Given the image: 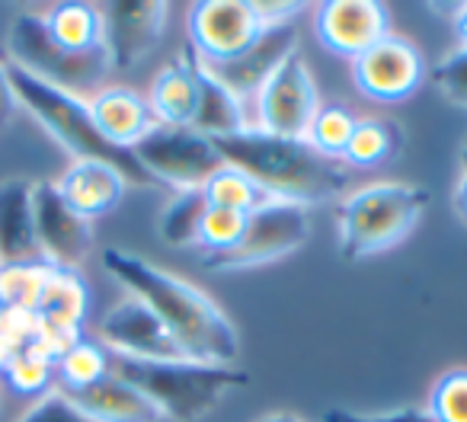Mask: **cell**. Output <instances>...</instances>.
I'll return each mask as SVG.
<instances>
[{
  "label": "cell",
  "instance_id": "1",
  "mask_svg": "<svg viewBox=\"0 0 467 422\" xmlns=\"http://www.w3.org/2000/svg\"><path fill=\"white\" fill-rule=\"evenodd\" d=\"M103 269L161 320L182 358L212 365L241 362V333L234 320L192 282L119 247L103 250Z\"/></svg>",
  "mask_w": 467,
  "mask_h": 422
},
{
  "label": "cell",
  "instance_id": "2",
  "mask_svg": "<svg viewBox=\"0 0 467 422\" xmlns=\"http://www.w3.org/2000/svg\"><path fill=\"white\" fill-rule=\"evenodd\" d=\"M214 144L224 163L260 182L269 199L307 208L339 199L349 189V170L320 154L307 138H279L263 129H244L227 138H214Z\"/></svg>",
  "mask_w": 467,
  "mask_h": 422
},
{
  "label": "cell",
  "instance_id": "3",
  "mask_svg": "<svg viewBox=\"0 0 467 422\" xmlns=\"http://www.w3.org/2000/svg\"><path fill=\"white\" fill-rule=\"evenodd\" d=\"M112 371L138 387L163 419L199 422L231 390L250 384L241 365H212L192 358H167V362H138V358L112 355Z\"/></svg>",
  "mask_w": 467,
  "mask_h": 422
},
{
  "label": "cell",
  "instance_id": "4",
  "mask_svg": "<svg viewBox=\"0 0 467 422\" xmlns=\"http://www.w3.org/2000/svg\"><path fill=\"white\" fill-rule=\"evenodd\" d=\"M7 80L10 90L16 97V106L26 109L74 160H103L119 167L129 182H138V186H154L148 173L141 170V163L135 160L131 150H119L106 141L97 131L90 118V106H87L84 97L71 90H61V87H52L46 80L33 77V74L20 71V67L7 65Z\"/></svg>",
  "mask_w": 467,
  "mask_h": 422
},
{
  "label": "cell",
  "instance_id": "5",
  "mask_svg": "<svg viewBox=\"0 0 467 422\" xmlns=\"http://www.w3.org/2000/svg\"><path fill=\"white\" fill-rule=\"evenodd\" d=\"M429 192L410 182H368L343 199L337 218L339 253L349 262L397 247L420 224Z\"/></svg>",
  "mask_w": 467,
  "mask_h": 422
},
{
  "label": "cell",
  "instance_id": "6",
  "mask_svg": "<svg viewBox=\"0 0 467 422\" xmlns=\"http://www.w3.org/2000/svg\"><path fill=\"white\" fill-rule=\"evenodd\" d=\"M7 65L20 67V71L33 74V77L46 80L61 90H71L80 97V90L103 84V77L112 71L106 48L90 55H74L65 52L58 42L48 36L42 14H20L10 23L7 33Z\"/></svg>",
  "mask_w": 467,
  "mask_h": 422
},
{
  "label": "cell",
  "instance_id": "7",
  "mask_svg": "<svg viewBox=\"0 0 467 422\" xmlns=\"http://www.w3.org/2000/svg\"><path fill=\"white\" fill-rule=\"evenodd\" d=\"M307 237H311L307 208L295 205V201L269 199L266 205H260L247 215L237 247L221 256H205V266L212 273H237V269L266 266V262H275L282 256L295 253L298 247H305Z\"/></svg>",
  "mask_w": 467,
  "mask_h": 422
},
{
  "label": "cell",
  "instance_id": "8",
  "mask_svg": "<svg viewBox=\"0 0 467 422\" xmlns=\"http://www.w3.org/2000/svg\"><path fill=\"white\" fill-rule=\"evenodd\" d=\"M135 160L154 182H167L182 189H202V182L224 167L218 144L199 135L195 129H173V125H154L141 141L131 148Z\"/></svg>",
  "mask_w": 467,
  "mask_h": 422
},
{
  "label": "cell",
  "instance_id": "9",
  "mask_svg": "<svg viewBox=\"0 0 467 422\" xmlns=\"http://www.w3.org/2000/svg\"><path fill=\"white\" fill-rule=\"evenodd\" d=\"M320 112V93L305 55L295 48L256 93L260 129L279 138H305Z\"/></svg>",
  "mask_w": 467,
  "mask_h": 422
},
{
  "label": "cell",
  "instance_id": "10",
  "mask_svg": "<svg viewBox=\"0 0 467 422\" xmlns=\"http://www.w3.org/2000/svg\"><path fill=\"white\" fill-rule=\"evenodd\" d=\"M263 23L250 0H199L189 10V42L205 65L244 55L263 36Z\"/></svg>",
  "mask_w": 467,
  "mask_h": 422
},
{
  "label": "cell",
  "instance_id": "11",
  "mask_svg": "<svg viewBox=\"0 0 467 422\" xmlns=\"http://www.w3.org/2000/svg\"><path fill=\"white\" fill-rule=\"evenodd\" d=\"M33 218L39 253L55 269H78L93 250V228L80 218L65 199L58 186L48 180L33 182Z\"/></svg>",
  "mask_w": 467,
  "mask_h": 422
},
{
  "label": "cell",
  "instance_id": "12",
  "mask_svg": "<svg viewBox=\"0 0 467 422\" xmlns=\"http://www.w3.org/2000/svg\"><path fill=\"white\" fill-rule=\"evenodd\" d=\"M103 48L112 71L138 67L167 29V4L161 0H119L103 4Z\"/></svg>",
  "mask_w": 467,
  "mask_h": 422
},
{
  "label": "cell",
  "instance_id": "13",
  "mask_svg": "<svg viewBox=\"0 0 467 422\" xmlns=\"http://www.w3.org/2000/svg\"><path fill=\"white\" fill-rule=\"evenodd\" d=\"M422 74L426 67L420 48L394 33L352 61V80L358 93L375 103H403L420 90Z\"/></svg>",
  "mask_w": 467,
  "mask_h": 422
},
{
  "label": "cell",
  "instance_id": "14",
  "mask_svg": "<svg viewBox=\"0 0 467 422\" xmlns=\"http://www.w3.org/2000/svg\"><path fill=\"white\" fill-rule=\"evenodd\" d=\"M87 307H90V292L78 269H52L42 301L36 307V320H39L36 345L58 362L74 343L84 339Z\"/></svg>",
  "mask_w": 467,
  "mask_h": 422
},
{
  "label": "cell",
  "instance_id": "15",
  "mask_svg": "<svg viewBox=\"0 0 467 422\" xmlns=\"http://www.w3.org/2000/svg\"><path fill=\"white\" fill-rule=\"evenodd\" d=\"M314 26L327 52L356 61L390 36V14L378 0H327L317 7Z\"/></svg>",
  "mask_w": 467,
  "mask_h": 422
},
{
  "label": "cell",
  "instance_id": "16",
  "mask_svg": "<svg viewBox=\"0 0 467 422\" xmlns=\"http://www.w3.org/2000/svg\"><path fill=\"white\" fill-rule=\"evenodd\" d=\"M99 343L119 358H138V362H167L182 358L163 324L141 304L138 298H122L112 304L99 320Z\"/></svg>",
  "mask_w": 467,
  "mask_h": 422
},
{
  "label": "cell",
  "instance_id": "17",
  "mask_svg": "<svg viewBox=\"0 0 467 422\" xmlns=\"http://www.w3.org/2000/svg\"><path fill=\"white\" fill-rule=\"evenodd\" d=\"M295 48H298V33H295L292 23H288V26H269V29H263V36L244 55H237V58H231V61H212V65H205V67L234 93V97L244 99V97L260 93V87L269 80V74H273Z\"/></svg>",
  "mask_w": 467,
  "mask_h": 422
},
{
  "label": "cell",
  "instance_id": "18",
  "mask_svg": "<svg viewBox=\"0 0 467 422\" xmlns=\"http://www.w3.org/2000/svg\"><path fill=\"white\" fill-rule=\"evenodd\" d=\"M61 192V199L78 211L80 218L93 221V218L109 215L112 208H119L125 189L131 186L129 176L119 167L103 160H74L71 167L61 173V180L55 182Z\"/></svg>",
  "mask_w": 467,
  "mask_h": 422
},
{
  "label": "cell",
  "instance_id": "19",
  "mask_svg": "<svg viewBox=\"0 0 467 422\" xmlns=\"http://www.w3.org/2000/svg\"><path fill=\"white\" fill-rule=\"evenodd\" d=\"M87 106L97 131L119 150H131L157 125L148 99L131 87H103L87 99Z\"/></svg>",
  "mask_w": 467,
  "mask_h": 422
},
{
  "label": "cell",
  "instance_id": "20",
  "mask_svg": "<svg viewBox=\"0 0 467 422\" xmlns=\"http://www.w3.org/2000/svg\"><path fill=\"white\" fill-rule=\"evenodd\" d=\"M199 55L192 52V46L182 48V55L176 61H170L150 84L148 106L154 112L157 125H173V129H192L195 109H199Z\"/></svg>",
  "mask_w": 467,
  "mask_h": 422
},
{
  "label": "cell",
  "instance_id": "21",
  "mask_svg": "<svg viewBox=\"0 0 467 422\" xmlns=\"http://www.w3.org/2000/svg\"><path fill=\"white\" fill-rule=\"evenodd\" d=\"M33 218V182L4 180L0 182V262H39ZM46 262V260H42Z\"/></svg>",
  "mask_w": 467,
  "mask_h": 422
},
{
  "label": "cell",
  "instance_id": "22",
  "mask_svg": "<svg viewBox=\"0 0 467 422\" xmlns=\"http://www.w3.org/2000/svg\"><path fill=\"white\" fill-rule=\"evenodd\" d=\"M67 396H74V403L93 422H161L163 419L154 403L138 387H131L125 377H119L116 371L109 377H103L99 384H93V387Z\"/></svg>",
  "mask_w": 467,
  "mask_h": 422
},
{
  "label": "cell",
  "instance_id": "23",
  "mask_svg": "<svg viewBox=\"0 0 467 422\" xmlns=\"http://www.w3.org/2000/svg\"><path fill=\"white\" fill-rule=\"evenodd\" d=\"M195 77H199V109H195L192 129L205 138H227L234 131H244V99L234 97L218 77L205 67V61L199 58L195 67Z\"/></svg>",
  "mask_w": 467,
  "mask_h": 422
},
{
  "label": "cell",
  "instance_id": "24",
  "mask_svg": "<svg viewBox=\"0 0 467 422\" xmlns=\"http://www.w3.org/2000/svg\"><path fill=\"white\" fill-rule=\"evenodd\" d=\"M46 29L65 52L74 55H90L103 48V10L97 4H80V0H67V4H55L48 14H42Z\"/></svg>",
  "mask_w": 467,
  "mask_h": 422
},
{
  "label": "cell",
  "instance_id": "25",
  "mask_svg": "<svg viewBox=\"0 0 467 422\" xmlns=\"http://www.w3.org/2000/svg\"><path fill=\"white\" fill-rule=\"evenodd\" d=\"M55 375H58L65 394H80L112 375V352L103 343L80 339L55 362Z\"/></svg>",
  "mask_w": 467,
  "mask_h": 422
},
{
  "label": "cell",
  "instance_id": "26",
  "mask_svg": "<svg viewBox=\"0 0 467 422\" xmlns=\"http://www.w3.org/2000/svg\"><path fill=\"white\" fill-rule=\"evenodd\" d=\"M202 195L212 208H227V211H241V215H250L260 205H266L269 195L260 182L250 180L244 170L231 167H218L205 182H202Z\"/></svg>",
  "mask_w": 467,
  "mask_h": 422
},
{
  "label": "cell",
  "instance_id": "27",
  "mask_svg": "<svg viewBox=\"0 0 467 422\" xmlns=\"http://www.w3.org/2000/svg\"><path fill=\"white\" fill-rule=\"evenodd\" d=\"M205 211H208V201L202 195V189H182V192H176L167 201V208L161 211V221H157L163 243H170L176 250L199 247V228Z\"/></svg>",
  "mask_w": 467,
  "mask_h": 422
},
{
  "label": "cell",
  "instance_id": "28",
  "mask_svg": "<svg viewBox=\"0 0 467 422\" xmlns=\"http://www.w3.org/2000/svg\"><path fill=\"white\" fill-rule=\"evenodd\" d=\"M52 269L55 266H48V262H42V260L39 262H0V307L36 314Z\"/></svg>",
  "mask_w": 467,
  "mask_h": 422
},
{
  "label": "cell",
  "instance_id": "29",
  "mask_svg": "<svg viewBox=\"0 0 467 422\" xmlns=\"http://www.w3.org/2000/svg\"><path fill=\"white\" fill-rule=\"evenodd\" d=\"M397 144H400V129H397L394 122H384V118H358L343 160H349L352 167H381L384 160L394 157Z\"/></svg>",
  "mask_w": 467,
  "mask_h": 422
},
{
  "label": "cell",
  "instance_id": "30",
  "mask_svg": "<svg viewBox=\"0 0 467 422\" xmlns=\"http://www.w3.org/2000/svg\"><path fill=\"white\" fill-rule=\"evenodd\" d=\"M0 375L7 377L10 390H16L20 396H42L52 390L55 358L46 355L39 345H29V349L20 352V355L0 371Z\"/></svg>",
  "mask_w": 467,
  "mask_h": 422
},
{
  "label": "cell",
  "instance_id": "31",
  "mask_svg": "<svg viewBox=\"0 0 467 422\" xmlns=\"http://www.w3.org/2000/svg\"><path fill=\"white\" fill-rule=\"evenodd\" d=\"M356 122L349 109L343 106H320V112L314 116L311 129H307V141L320 150L324 157L330 160H343L346 157V148H349V138L356 131Z\"/></svg>",
  "mask_w": 467,
  "mask_h": 422
},
{
  "label": "cell",
  "instance_id": "32",
  "mask_svg": "<svg viewBox=\"0 0 467 422\" xmlns=\"http://www.w3.org/2000/svg\"><path fill=\"white\" fill-rule=\"evenodd\" d=\"M426 416L429 422H467V368H451L435 377Z\"/></svg>",
  "mask_w": 467,
  "mask_h": 422
},
{
  "label": "cell",
  "instance_id": "33",
  "mask_svg": "<svg viewBox=\"0 0 467 422\" xmlns=\"http://www.w3.org/2000/svg\"><path fill=\"white\" fill-rule=\"evenodd\" d=\"M244 224H247V215H241V211H227V208L208 205L205 218H202V228H199L202 253L221 256V253H227V250H234L244 234Z\"/></svg>",
  "mask_w": 467,
  "mask_h": 422
},
{
  "label": "cell",
  "instance_id": "34",
  "mask_svg": "<svg viewBox=\"0 0 467 422\" xmlns=\"http://www.w3.org/2000/svg\"><path fill=\"white\" fill-rule=\"evenodd\" d=\"M36 333H39L36 314L0 307V371L7 368L20 352L36 345Z\"/></svg>",
  "mask_w": 467,
  "mask_h": 422
},
{
  "label": "cell",
  "instance_id": "35",
  "mask_svg": "<svg viewBox=\"0 0 467 422\" xmlns=\"http://www.w3.org/2000/svg\"><path fill=\"white\" fill-rule=\"evenodd\" d=\"M432 84L451 106L467 109V48H458L432 67Z\"/></svg>",
  "mask_w": 467,
  "mask_h": 422
},
{
  "label": "cell",
  "instance_id": "36",
  "mask_svg": "<svg viewBox=\"0 0 467 422\" xmlns=\"http://www.w3.org/2000/svg\"><path fill=\"white\" fill-rule=\"evenodd\" d=\"M16 422H93V419L74 403V396L65 394V390H48V394H42Z\"/></svg>",
  "mask_w": 467,
  "mask_h": 422
},
{
  "label": "cell",
  "instance_id": "37",
  "mask_svg": "<svg viewBox=\"0 0 467 422\" xmlns=\"http://www.w3.org/2000/svg\"><path fill=\"white\" fill-rule=\"evenodd\" d=\"M320 422H429V416L420 407H400V409H388V413H356V409L333 407L324 409Z\"/></svg>",
  "mask_w": 467,
  "mask_h": 422
},
{
  "label": "cell",
  "instance_id": "38",
  "mask_svg": "<svg viewBox=\"0 0 467 422\" xmlns=\"http://www.w3.org/2000/svg\"><path fill=\"white\" fill-rule=\"evenodd\" d=\"M256 10V16H260L263 26H288V23L295 20V16L305 10V4H292V0H273V4H260V0H250Z\"/></svg>",
  "mask_w": 467,
  "mask_h": 422
},
{
  "label": "cell",
  "instance_id": "39",
  "mask_svg": "<svg viewBox=\"0 0 467 422\" xmlns=\"http://www.w3.org/2000/svg\"><path fill=\"white\" fill-rule=\"evenodd\" d=\"M16 97L10 90V80H7V61H0V129H7L16 116Z\"/></svg>",
  "mask_w": 467,
  "mask_h": 422
},
{
  "label": "cell",
  "instance_id": "40",
  "mask_svg": "<svg viewBox=\"0 0 467 422\" xmlns=\"http://www.w3.org/2000/svg\"><path fill=\"white\" fill-rule=\"evenodd\" d=\"M451 205H454V211H458L461 221L467 224V176H461L458 186H454V192H451Z\"/></svg>",
  "mask_w": 467,
  "mask_h": 422
},
{
  "label": "cell",
  "instance_id": "41",
  "mask_svg": "<svg viewBox=\"0 0 467 422\" xmlns=\"http://www.w3.org/2000/svg\"><path fill=\"white\" fill-rule=\"evenodd\" d=\"M454 33L461 39V48H467V4H454Z\"/></svg>",
  "mask_w": 467,
  "mask_h": 422
},
{
  "label": "cell",
  "instance_id": "42",
  "mask_svg": "<svg viewBox=\"0 0 467 422\" xmlns=\"http://www.w3.org/2000/svg\"><path fill=\"white\" fill-rule=\"evenodd\" d=\"M256 422H301L295 413H266L263 419H256Z\"/></svg>",
  "mask_w": 467,
  "mask_h": 422
},
{
  "label": "cell",
  "instance_id": "43",
  "mask_svg": "<svg viewBox=\"0 0 467 422\" xmlns=\"http://www.w3.org/2000/svg\"><path fill=\"white\" fill-rule=\"evenodd\" d=\"M461 176H467V135L461 141Z\"/></svg>",
  "mask_w": 467,
  "mask_h": 422
}]
</instances>
